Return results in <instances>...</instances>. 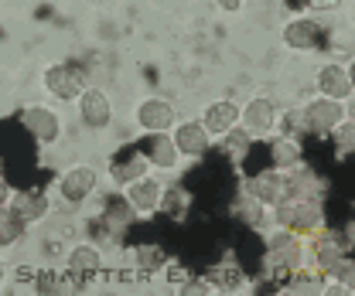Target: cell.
I'll use <instances>...</instances> for the list:
<instances>
[{
	"label": "cell",
	"instance_id": "6da1fadb",
	"mask_svg": "<svg viewBox=\"0 0 355 296\" xmlns=\"http://www.w3.org/2000/svg\"><path fill=\"white\" fill-rule=\"evenodd\" d=\"M308 262V249H304V239L291 228H266L263 235V272L266 279L273 283H284V276L297 266Z\"/></svg>",
	"mask_w": 355,
	"mask_h": 296
},
{
	"label": "cell",
	"instance_id": "7a4b0ae2",
	"mask_svg": "<svg viewBox=\"0 0 355 296\" xmlns=\"http://www.w3.org/2000/svg\"><path fill=\"white\" fill-rule=\"evenodd\" d=\"M62 272L72 286V293H83L92 290L96 279L106 272V249L99 242H89V239H76L72 249L62 259Z\"/></svg>",
	"mask_w": 355,
	"mask_h": 296
},
{
	"label": "cell",
	"instance_id": "3957f363",
	"mask_svg": "<svg viewBox=\"0 0 355 296\" xmlns=\"http://www.w3.org/2000/svg\"><path fill=\"white\" fill-rule=\"evenodd\" d=\"M270 225L273 228H291L297 232L301 239H308L311 232H318L321 225H328V208H324V198H284L277 208H270Z\"/></svg>",
	"mask_w": 355,
	"mask_h": 296
},
{
	"label": "cell",
	"instance_id": "277c9868",
	"mask_svg": "<svg viewBox=\"0 0 355 296\" xmlns=\"http://www.w3.org/2000/svg\"><path fill=\"white\" fill-rule=\"evenodd\" d=\"M92 221H96V242L106 249V246H123L127 232H130L140 218H137V212L130 208V201H127L120 191H113V194H103L99 212H96Z\"/></svg>",
	"mask_w": 355,
	"mask_h": 296
},
{
	"label": "cell",
	"instance_id": "5b68a950",
	"mask_svg": "<svg viewBox=\"0 0 355 296\" xmlns=\"http://www.w3.org/2000/svg\"><path fill=\"white\" fill-rule=\"evenodd\" d=\"M99 184H103L99 167H92V164H72V167L62 170L58 181H55V201L65 212H79L83 205H89L99 194Z\"/></svg>",
	"mask_w": 355,
	"mask_h": 296
},
{
	"label": "cell",
	"instance_id": "8992f818",
	"mask_svg": "<svg viewBox=\"0 0 355 296\" xmlns=\"http://www.w3.org/2000/svg\"><path fill=\"white\" fill-rule=\"evenodd\" d=\"M304 249H308V266H314L324 276L342 255L352 252V221L345 228L321 225L318 232H311L308 239H304Z\"/></svg>",
	"mask_w": 355,
	"mask_h": 296
},
{
	"label": "cell",
	"instance_id": "52a82bcc",
	"mask_svg": "<svg viewBox=\"0 0 355 296\" xmlns=\"http://www.w3.org/2000/svg\"><path fill=\"white\" fill-rule=\"evenodd\" d=\"M328 24L321 14H297L291 21H284L280 28V44L294 55H314L328 44Z\"/></svg>",
	"mask_w": 355,
	"mask_h": 296
},
{
	"label": "cell",
	"instance_id": "ba28073f",
	"mask_svg": "<svg viewBox=\"0 0 355 296\" xmlns=\"http://www.w3.org/2000/svg\"><path fill=\"white\" fill-rule=\"evenodd\" d=\"M42 85L51 99H58V102H76V99L83 95V89L92 85V79H89V68L83 62L65 58V62H55V65L44 68Z\"/></svg>",
	"mask_w": 355,
	"mask_h": 296
},
{
	"label": "cell",
	"instance_id": "9c48e42d",
	"mask_svg": "<svg viewBox=\"0 0 355 296\" xmlns=\"http://www.w3.org/2000/svg\"><path fill=\"white\" fill-rule=\"evenodd\" d=\"M246 201H253L257 208H277L284 198H287V174L277 167H263V170H253L243 177V191H239Z\"/></svg>",
	"mask_w": 355,
	"mask_h": 296
},
{
	"label": "cell",
	"instance_id": "30bf717a",
	"mask_svg": "<svg viewBox=\"0 0 355 296\" xmlns=\"http://www.w3.org/2000/svg\"><path fill=\"white\" fill-rule=\"evenodd\" d=\"M280 120V102L273 95H250L246 102H239V127L246 129L253 140H266L277 133Z\"/></svg>",
	"mask_w": 355,
	"mask_h": 296
},
{
	"label": "cell",
	"instance_id": "8fae6325",
	"mask_svg": "<svg viewBox=\"0 0 355 296\" xmlns=\"http://www.w3.org/2000/svg\"><path fill=\"white\" fill-rule=\"evenodd\" d=\"M301 116H304L308 136H328V133L338 127L345 116H352V102H338V99L311 95L308 102L301 106Z\"/></svg>",
	"mask_w": 355,
	"mask_h": 296
},
{
	"label": "cell",
	"instance_id": "7c38bea8",
	"mask_svg": "<svg viewBox=\"0 0 355 296\" xmlns=\"http://www.w3.org/2000/svg\"><path fill=\"white\" fill-rule=\"evenodd\" d=\"M76 109H79V123L89 133H106L116 120V109H113V99L103 85H86L83 95L76 99Z\"/></svg>",
	"mask_w": 355,
	"mask_h": 296
},
{
	"label": "cell",
	"instance_id": "4fadbf2b",
	"mask_svg": "<svg viewBox=\"0 0 355 296\" xmlns=\"http://www.w3.org/2000/svg\"><path fill=\"white\" fill-rule=\"evenodd\" d=\"M76 235H79V228L69 225L65 218H58L55 208H51V214L42 221V235H38V252H42V259L51 262V266H62V259L72 249Z\"/></svg>",
	"mask_w": 355,
	"mask_h": 296
},
{
	"label": "cell",
	"instance_id": "5bb4252c",
	"mask_svg": "<svg viewBox=\"0 0 355 296\" xmlns=\"http://www.w3.org/2000/svg\"><path fill=\"white\" fill-rule=\"evenodd\" d=\"M314 92L324 95V99L352 102V95H355L352 62H321L318 72H314Z\"/></svg>",
	"mask_w": 355,
	"mask_h": 296
},
{
	"label": "cell",
	"instance_id": "9a60e30c",
	"mask_svg": "<svg viewBox=\"0 0 355 296\" xmlns=\"http://www.w3.org/2000/svg\"><path fill=\"white\" fill-rule=\"evenodd\" d=\"M21 129L38 143V147H55L62 140V116L51 109V106H42V102H31L21 109Z\"/></svg>",
	"mask_w": 355,
	"mask_h": 296
},
{
	"label": "cell",
	"instance_id": "2e32d148",
	"mask_svg": "<svg viewBox=\"0 0 355 296\" xmlns=\"http://www.w3.org/2000/svg\"><path fill=\"white\" fill-rule=\"evenodd\" d=\"M133 123L140 133H171L178 123V106L168 95H147L133 109Z\"/></svg>",
	"mask_w": 355,
	"mask_h": 296
},
{
	"label": "cell",
	"instance_id": "e0dca14e",
	"mask_svg": "<svg viewBox=\"0 0 355 296\" xmlns=\"http://www.w3.org/2000/svg\"><path fill=\"white\" fill-rule=\"evenodd\" d=\"M137 154L147 160V167L154 170V174H175L178 164H181L171 133H140Z\"/></svg>",
	"mask_w": 355,
	"mask_h": 296
},
{
	"label": "cell",
	"instance_id": "ac0fdd59",
	"mask_svg": "<svg viewBox=\"0 0 355 296\" xmlns=\"http://www.w3.org/2000/svg\"><path fill=\"white\" fill-rule=\"evenodd\" d=\"M161 194H164V177L147 170L140 174L137 181H130L123 187V198L130 201V208L137 212V218H154L157 208H161Z\"/></svg>",
	"mask_w": 355,
	"mask_h": 296
},
{
	"label": "cell",
	"instance_id": "d6986e66",
	"mask_svg": "<svg viewBox=\"0 0 355 296\" xmlns=\"http://www.w3.org/2000/svg\"><path fill=\"white\" fill-rule=\"evenodd\" d=\"M205 279L212 283L216 293H225V296L250 293V290H253V276H250V269H246L236 255H225L216 266H209V269H205Z\"/></svg>",
	"mask_w": 355,
	"mask_h": 296
},
{
	"label": "cell",
	"instance_id": "ffe728a7",
	"mask_svg": "<svg viewBox=\"0 0 355 296\" xmlns=\"http://www.w3.org/2000/svg\"><path fill=\"white\" fill-rule=\"evenodd\" d=\"M171 140H175V150L181 160H205L212 143H216L198 120H178L171 127Z\"/></svg>",
	"mask_w": 355,
	"mask_h": 296
},
{
	"label": "cell",
	"instance_id": "44dd1931",
	"mask_svg": "<svg viewBox=\"0 0 355 296\" xmlns=\"http://www.w3.org/2000/svg\"><path fill=\"white\" fill-rule=\"evenodd\" d=\"M7 212L31 228V225H42L44 218L51 214V198L44 194L42 187H24V191H14V194H10Z\"/></svg>",
	"mask_w": 355,
	"mask_h": 296
},
{
	"label": "cell",
	"instance_id": "7402d4cb",
	"mask_svg": "<svg viewBox=\"0 0 355 296\" xmlns=\"http://www.w3.org/2000/svg\"><path fill=\"white\" fill-rule=\"evenodd\" d=\"M198 123L209 129L212 140H219L232 127H239V102L236 99H212V102H205Z\"/></svg>",
	"mask_w": 355,
	"mask_h": 296
},
{
	"label": "cell",
	"instance_id": "603a6c76",
	"mask_svg": "<svg viewBox=\"0 0 355 296\" xmlns=\"http://www.w3.org/2000/svg\"><path fill=\"white\" fill-rule=\"evenodd\" d=\"M168 259H171V252L161 242H137V246H130V269L140 279L161 276V269H164Z\"/></svg>",
	"mask_w": 355,
	"mask_h": 296
},
{
	"label": "cell",
	"instance_id": "cb8c5ba5",
	"mask_svg": "<svg viewBox=\"0 0 355 296\" xmlns=\"http://www.w3.org/2000/svg\"><path fill=\"white\" fill-rule=\"evenodd\" d=\"M270 143H266V154H270V167L277 170H294L301 167V164H308L304 160V143L301 140H291V136H280V133H273V136H266Z\"/></svg>",
	"mask_w": 355,
	"mask_h": 296
},
{
	"label": "cell",
	"instance_id": "d4e9b609",
	"mask_svg": "<svg viewBox=\"0 0 355 296\" xmlns=\"http://www.w3.org/2000/svg\"><path fill=\"white\" fill-rule=\"evenodd\" d=\"M324 191H328V181L314 167L301 164V167L287 170V198H294V201H301V198H324Z\"/></svg>",
	"mask_w": 355,
	"mask_h": 296
},
{
	"label": "cell",
	"instance_id": "484cf974",
	"mask_svg": "<svg viewBox=\"0 0 355 296\" xmlns=\"http://www.w3.org/2000/svg\"><path fill=\"white\" fill-rule=\"evenodd\" d=\"M280 290L284 293H294V296H321L324 293V276L314 269V266H297V269H291L287 276H284V283H280Z\"/></svg>",
	"mask_w": 355,
	"mask_h": 296
},
{
	"label": "cell",
	"instance_id": "4316f807",
	"mask_svg": "<svg viewBox=\"0 0 355 296\" xmlns=\"http://www.w3.org/2000/svg\"><path fill=\"white\" fill-rule=\"evenodd\" d=\"M191 201H195V194H191L184 184H168V181H164V194H161L157 214H164V218H171V221H184L188 212H191Z\"/></svg>",
	"mask_w": 355,
	"mask_h": 296
},
{
	"label": "cell",
	"instance_id": "83f0119b",
	"mask_svg": "<svg viewBox=\"0 0 355 296\" xmlns=\"http://www.w3.org/2000/svg\"><path fill=\"white\" fill-rule=\"evenodd\" d=\"M147 170H150L147 167V160L133 150L130 157H116V160H110V181H113V187H116V191H123L130 181H137V177H140V174H147Z\"/></svg>",
	"mask_w": 355,
	"mask_h": 296
},
{
	"label": "cell",
	"instance_id": "f1b7e54d",
	"mask_svg": "<svg viewBox=\"0 0 355 296\" xmlns=\"http://www.w3.org/2000/svg\"><path fill=\"white\" fill-rule=\"evenodd\" d=\"M219 140H222V154H225L232 164H246V157L257 150V140L243 127H232L225 136H219Z\"/></svg>",
	"mask_w": 355,
	"mask_h": 296
},
{
	"label": "cell",
	"instance_id": "f546056e",
	"mask_svg": "<svg viewBox=\"0 0 355 296\" xmlns=\"http://www.w3.org/2000/svg\"><path fill=\"white\" fill-rule=\"evenodd\" d=\"M31 290H35V293H72V286H69L62 266H51V262L38 266V272H35V279H31Z\"/></svg>",
	"mask_w": 355,
	"mask_h": 296
},
{
	"label": "cell",
	"instance_id": "4dcf8cb0",
	"mask_svg": "<svg viewBox=\"0 0 355 296\" xmlns=\"http://www.w3.org/2000/svg\"><path fill=\"white\" fill-rule=\"evenodd\" d=\"M24 232H28L24 221H17L7 208H0V249H14V246H21V242H24Z\"/></svg>",
	"mask_w": 355,
	"mask_h": 296
},
{
	"label": "cell",
	"instance_id": "1f68e13d",
	"mask_svg": "<svg viewBox=\"0 0 355 296\" xmlns=\"http://www.w3.org/2000/svg\"><path fill=\"white\" fill-rule=\"evenodd\" d=\"M191 276H195V269H191L188 262H181V259H168L164 269H161V279H164V290H168V293H178Z\"/></svg>",
	"mask_w": 355,
	"mask_h": 296
},
{
	"label": "cell",
	"instance_id": "d6a6232c",
	"mask_svg": "<svg viewBox=\"0 0 355 296\" xmlns=\"http://www.w3.org/2000/svg\"><path fill=\"white\" fill-rule=\"evenodd\" d=\"M328 140L335 143V157L342 160V157H349L352 154V147H355V120L352 116H345L338 127L328 133Z\"/></svg>",
	"mask_w": 355,
	"mask_h": 296
},
{
	"label": "cell",
	"instance_id": "836d02e7",
	"mask_svg": "<svg viewBox=\"0 0 355 296\" xmlns=\"http://www.w3.org/2000/svg\"><path fill=\"white\" fill-rule=\"evenodd\" d=\"M216 290H212V283L205 279V276H191L181 290H178V296H212Z\"/></svg>",
	"mask_w": 355,
	"mask_h": 296
},
{
	"label": "cell",
	"instance_id": "e575fe53",
	"mask_svg": "<svg viewBox=\"0 0 355 296\" xmlns=\"http://www.w3.org/2000/svg\"><path fill=\"white\" fill-rule=\"evenodd\" d=\"M35 272H38V266H31V262L14 266V279H17V283H31V279H35Z\"/></svg>",
	"mask_w": 355,
	"mask_h": 296
},
{
	"label": "cell",
	"instance_id": "d590c367",
	"mask_svg": "<svg viewBox=\"0 0 355 296\" xmlns=\"http://www.w3.org/2000/svg\"><path fill=\"white\" fill-rule=\"evenodd\" d=\"M216 7H219L222 14H239L246 7V0H216Z\"/></svg>",
	"mask_w": 355,
	"mask_h": 296
},
{
	"label": "cell",
	"instance_id": "8d00e7d4",
	"mask_svg": "<svg viewBox=\"0 0 355 296\" xmlns=\"http://www.w3.org/2000/svg\"><path fill=\"white\" fill-rule=\"evenodd\" d=\"M10 194H14V184L0 174V208H7V201H10Z\"/></svg>",
	"mask_w": 355,
	"mask_h": 296
},
{
	"label": "cell",
	"instance_id": "74e56055",
	"mask_svg": "<svg viewBox=\"0 0 355 296\" xmlns=\"http://www.w3.org/2000/svg\"><path fill=\"white\" fill-rule=\"evenodd\" d=\"M7 279H10V276H7V266H3V259H0V290L7 286Z\"/></svg>",
	"mask_w": 355,
	"mask_h": 296
}]
</instances>
